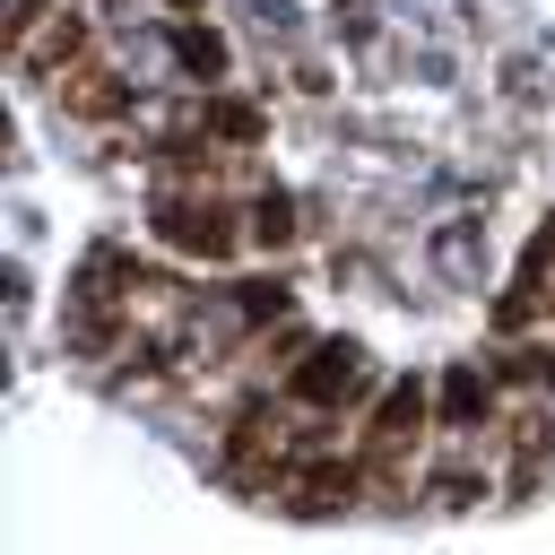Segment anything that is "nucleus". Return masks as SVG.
Returning a JSON list of instances; mask_svg holds the SVG:
<instances>
[{
	"mask_svg": "<svg viewBox=\"0 0 555 555\" xmlns=\"http://www.w3.org/2000/svg\"><path fill=\"white\" fill-rule=\"evenodd\" d=\"M260 321H251V304H243V286H217V295H199L191 304V321H182V347L173 356H199V364H225L243 338H251Z\"/></svg>",
	"mask_w": 555,
	"mask_h": 555,
	"instance_id": "nucleus-3",
	"label": "nucleus"
},
{
	"mask_svg": "<svg viewBox=\"0 0 555 555\" xmlns=\"http://www.w3.org/2000/svg\"><path fill=\"white\" fill-rule=\"evenodd\" d=\"M113 78H121L130 95H147V87H182V52H173V35H156V26H121V35H113Z\"/></svg>",
	"mask_w": 555,
	"mask_h": 555,
	"instance_id": "nucleus-4",
	"label": "nucleus"
},
{
	"mask_svg": "<svg viewBox=\"0 0 555 555\" xmlns=\"http://www.w3.org/2000/svg\"><path fill=\"white\" fill-rule=\"evenodd\" d=\"M260 251H286L295 243V199H278V191H251V225H243Z\"/></svg>",
	"mask_w": 555,
	"mask_h": 555,
	"instance_id": "nucleus-9",
	"label": "nucleus"
},
{
	"mask_svg": "<svg viewBox=\"0 0 555 555\" xmlns=\"http://www.w3.org/2000/svg\"><path fill=\"white\" fill-rule=\"evenodd\" d=\"M260 139V104H243V95H208L199 104V139Z\"/></svg>",
	"mask_w": 555,
	"mask_h": 555,
	"instance_id": "nucleus-10",
	"label": "nucleus"
},
{
	"mask_svg": "<svg viewBox=\"0 0 555 555\" xmlns=\"http://www.w3.org/2000/svg\"><path fill=\"white\" fill-rule=\"evenodd\" d=\"M173 52H182V78H199V87L225 78V35H217V26H182Z\"/></svg>",
	"mask_w": 555,
	"mask_h": 555,
	"instance_id": "nucleus-8",
	"label": "nucleus"
},
{
	"mask_svg": "<svg viewBox=\"0 0 555 555\" xmlns=\"http://www.w3.org/2000/svg\"><path fill=\"white\" fill-rule=\"evenodd\" d=\"M503 373H512V382H555V347H546V338H538V347H512Z\"/></svg>",
	"mask_w": 555,
	"mask_h": 555,
	"instance_id": "nucleus-12",
	"label": "nucleus"
},
{
	"mask_svg": "<svg viewBox=\"0 0 555 555\" xmlns=\"http://www.w3.org/2000/svg\"><path fill=\"white\" fill-rule=\"evenodd\" d=\"M295 399H312V408H356V399H373V364H364V347H347V338H321L304 364H295V382H286Z\"/></svg>",
	"mask_w": 555,
	"mask_h": 555,
	"instance_id": "nucleus-2",
	"label": "nucleus"
},
{
	"mask_svg": "<svg viewBox=\"0 0 555 555\" xmlns=\"http://www.w3.org/2000/svg\"><path fill=\"white\" fill-rule=\"evenodd\" d=\"M364 434H373V451H416V434H425V390H416V382H390Z\"/></svg>",
	"mask_w": 555,
	"mask_h": 555,
	"instance_id": "nucleus-7",
	"label": "nucleus"
},
{
	"mask_svg": "<svg viewBox=\"0 0 555 555\" xmlns=\"http://www.w3.org/2000/svg\"><path fill=\"white\" fill-rule=\"evenodd\" d=\"M156 243H173L182 260H234L251 234L225 225V208L208 191H182V199H156Z\"/></svg>",
	"mask_w": 555,
	"mask_h": 555,
	"instance_id": "nucleus-1",
	"label": "nucleus"
},
{
	"mask_svg": "<svg viewBox=\"0 0 555 555\" xmlns=\"http://www.w3.org/2000/svg\"><path fill=\"white\" fill-rule=\"evenodd\" d=\"M251 9V26L269 35V43H304V17H295V0H243Z\"/></svg>",
	"mask_w": 555,
	"mask_h": 555,
	"instance_id": "nucleus-11",
	"label": "nucleus"
},
{
	"mask_svg": "<svg viewBox=\"0 0 555 555\" xmlns=\"http://www.w3.org/2000/svg\"><path fill=\"white\" fill-rule=\"evenodd\" d=\"M434 416H442V434H477V425L494 416V373L451 364V373H442V390H434Z\"/></svg>",
	"mask_w": 555,
	"mask_h": 555,
	"instance_id": "nucleus-6",
	"label": "nucleus"
},
{
	"mask_svg": "<svg viewBox=\"0 0 555 555\" xmlns=\"http://www.w3.org/2000/svg\"><path fill=\"white\" fill-rule=\"evenodd\" d=\"M425 260H434V278L477 286V269H486V225H477V217H442V225L425 234Z\"/></svg>",
	"mask_w": 555,
	"mask_h": 555,
	"instance_id": "nucleus-5",
	"label": "nucleus"
},
{
	"mask_svg": "<svg viewBox=\"0 0 555 555\" xmlns=\"http://www.w3.org/2000/svg\"><path fill=\"white\" fill-rule=\"evenodd\" d=\"M173 9H191V0H173Z\"/></svg>",
	"mask_w": 555,
	"mask_h": 555,
	"instance_id": "nucleus-13",
	"label": "nucleus"
}]
</instances>
